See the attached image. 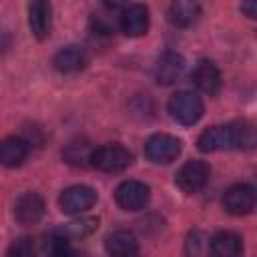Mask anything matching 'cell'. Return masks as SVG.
<instances>
[{"label": "cell", "instance_id": "2e32d148", "mask_svg": "<svg viewBox=\"0 0 257 257\" xmlns=\"http://www.w3.org/2000/svg\"><path fill=\"white\" fill-rule=\"evenodd\" d=\"M28 157V143L20 137H6L0 141V165L20 167Z\"/></svg>", "mask_w": 257, "mask_h": 257}, {"label": "cell", "instance_id": "30bf717a", "mask_svg": "<svg viewBox=\"0 0 257 257\" xmlns=\"http://www.w3.org/2000/svg\"><path fill=\"white\" fill-rule=\"evenodd\" d=\"M183 70H185V58L179 52L167 50L155 62V80L163 86H169L181 78Z\"/></svg>", "mask_w": 257, "mask_h": 257}, {"label": "cell", "instance_id": "52a82bcc", "mask_svg": "<svg viewBox=\"0 0 257 257\" xmlns=\"http://www.w3.org/2000/svg\"><path fill=\"white\" fill-rule=\"evenodd\" d=\"M96 203V191L86 187V185H72L62 191L58 205L64 213L74 215V213H84Z\"/></svg>", "mask_w": 257, "mask_h": 257}, {"label": "cell", "instance_id": "44dd1931", "mask_svg": "<svg viewBox=\"0 0 257 257\" xmlns=\"http://www.w3.org/2000/svg\"><path fill=\"white\" fill-rule=\"evenodd\" d=\"M235 141H237V149H253L255 145V128L251 122L247 120H235Z\"/></svg>", "mask_w": 257, "mask_h": 257}, {"label": "cell", "instance_id": "603a6c76", "mask_svg": "<svg viewBox=\"0 0 257 257\" xmlns=\"http://www.w3.org/2000/svg\"><path fill=\"white\" fill-rule=\"evenodd\" d=\"M241 10H243V12H247V16H249V18H253V16H255V12H257V4H255V2L241 4Z\"/></svg>", "mask_w": 257, "mask_h": 257}, {"label": "cell", "instance_id": "9a60e30c", "mask_svg": "<svg viewBox=\"0 0 257 257\" xmlns=\"http://www.w3.org/2000/svg\"><path fill=\"white\" fill-rule=\"evenodd\" d=\"M104 249L110 257H135L137 237L126 229H116L104 239Z\"/></svg>", "mask_w": 257, "mask_h": 257}, {"label": "cell", "instance_id": "5bb4252c", "mask_svg": "<svg viewBox=\"0 0 257 257\" xmlns=\"http://www.w3.org/2000/svg\"><path fill=\"white\" fill-rule=\"evenodd\" d=\"M211 257H241L243 239L233 231H219L209 243Z\"/></svg>", "mask_w": 257, "mask_h": 257}, {"label": "cell", "instance_id": "9c48e42d", "mask_svg": "<svg viewBox=\"0 0 257 257\" xmlns=\"http://www.w3.org/2000/svg\"><path fill=\"white\" fill-rule=\"evenodd\" d=\"M118 26L126 36H143L149 30V8L145 4L122 6L118 14Z\"/></svg>", "mask_w": 257, "mask_h": 257}, {"label": "cell", "instance_id": "3957f363", "mask_svg": "<svg viewBox=\"0 0 257 257\" xmlns=\"http://www.w3.org/2000/svg\"><path fill=\"white\" fill-rule=\"evenodd\" d=\"M145 153L153 163L167 165V163H173L181 155V141L175 139L173 135L157 133V135L149 137V141L145 145Z\"/></svg>", "mask_w": 257, "mask_h": 257}, {"label": "cell", "instance_id": "ba28073f", "mask_svg": "<svg viewBox=\"0 0 257 257\" xmlns=\"http://www.w3.org/2000/svg\"><path fill=\"white\" fill-rule=\"evenodd\" d=\"M149 197H151V189L141 181H122L114 191L116 203L126 211L143 209L149 203Z\"/></svg>", "mask_w": 257, "mask_h": 257}, {"label": "cell", "instance_id": "277c9868", "mask_svg": "<svg viewBox=\"0 0 257 257\" xmlns=\"http://www.w3.org/2000/svg\"><path fill=\"white\" fill-rule=\"evenodd\" d=\"M255 201H257V193L247 183H237V185L229 187L225 191V195H223V207L231 215H247V213H251L255 209Z\"/></svg>", "mask_w": 257, "mask_h": 257}, {"label": "cell", "instance_id": "4fadbf2b", "mask_svg": "<svg viewBox=\"0 0 257 257\" xmlns=\"http://www.w3.org/2000/svg\"><path fill=\"white\" fill-rule=\"evenodd\" d=\"M50 24H52V8L44 0H36L28 6V26L32 34L38 40H44L50 34Z\"/></svg>", "mask_w": 257, "mask_h": 257}, {"label": "cell", "instance_id": "ffe728a7", "mask_svg": "<svg viewBox=\"0 0 257 257\" xmlns=\"http://www.w3.org/2000/svg\"><path fill=\"white\" fill-rule=\"evenodd\" d=\"M96 225H98V219H94V217H84V219H78V221L68 223L66 227L60 229V233H62L64 237H68V239H78V237L90 235V233L96 229Z\"/></svg>", "mask_w": 257, "mask_h": 257}, {"label": "cell", "instance_id": "ac0fdd59", "mask_svg": "<svg viewBox=\"0 0 257 257\" xmlns=\"http://www.w3.org/2000/svg\"><path fill=\"white\" fill-rule=\"evenodd\" d=\"M84 50L78 46H64L54 54V68L60 72H76L84 66Z\"/></svg>", "mask_w": 257, "mask_h": 257}, {"label": "cell", "instance_id": "6da1fadb", "mask_svg": "<svg viewBox=\"0 0 257 257\" xmlns=\"http://www.w3.org/2000/svg\"><path fill=\"white\" fill-rule=\"evenodd\" d=\"M167 108H169V114L177 122H181L185 126L195 124L203 116V112H205V104H203L201 96L195 94V92H191V90H179V92H175L171 96Z\"/></svg>", "mask_w": 257, "mask_h": 257}, {"label": "cell", "instance_id": "5b68a950", "mask_svg": "<svg viewBox=\"0 0 257 257\" xmlns=\"http://www.w3.org/2000/svg\"><path fill=\"white\" fill-rule=\"evenodd\" d=\"M209 179V165L205 161H199V159H193V161H187L179 171H177V177H175V183L181 191L185 193H197L199 189L205 187Z\"/></svg>", "mask_w": 257, "mask_h": 257}, {"label": "cell", "instance_id": "e0dca14e", "mask_svg": "<svg viewBox=\"0 0 257 257\" xmlns=\"http://www.w3.org/2000/svg\"><path fill=\"white\" fill-rule=\"evenodd\" d=\"M201 16V6L197 2H191V0H179V2H173L171 8H169V20L175 24V26H191L193 22H197V18Z\"/></svg>", "mask_w": 257, "mask_h": 257}, {"label": "cell", "instance_id": "d6986e66", "mask_svg": "<svg viewBox=\"0 0 257 257\" xmlns=\"http://www.w3.org/2000/svg\"><path fill=\"white\" fill-rule=\"evenodd\" d=\"M46 253H48V257H88L86 253L74 249L70 245V239L64 237L60 231L52 233L46 239Z\"/></svg>", "mask_w": 257, "mask_h": 257}, {"label": "cell", "instance_id": "8fae6325", "mask_svg": "<svg viewBox=\"0 0 257 257\" xmlns=\"http://www.w3.org/2000/svg\"><path fill=\"white\" fill-rule=\"evenodd\" d=\"M42 215H44V199L38 193L26 191L16 199L14 217L20 225H34L42 219Z\"/></svg>", "mask_w": 257, "mask_h": 257}, {"label": "cell", "instance_id": "7402d4cb", "mask_svg": "<svg viewBox=\"0 0 257 257\" xmlns=\"http://www.w3.org/2000/svg\"><path fill=\"white\" fill-rule=\"evenodd\" d=\"M6 257H36V251H34V245L28 237H18L8 247Z\"/></svg>", "mask_w": 257, "mask_h": 257}, {"label": "cell", "instance_id": "7a4b0ae2", "mask_svg": "<svg viewBox=\"0 0 257 257\" xmlns=\"http://www.w3.org/2000/svg\"><path fill=\"white\" fill-rule=\"evenodd\" d=\"M90 165L104 173H118L133 163V155L122 145H102L90 151Z\"/></svg>", "mask_w": 257, "mask_h": 257}, {"label": "cell", "instance_id": "8992f818", "mask_svg": "<svg viewBox=\"0 0 257 257\" xmlns=\"http://www.w3.org/2000/svg\"><path fill=\"white\" fill-rule=\"evenodd\" d=\"M199 151L203 153H215V151H227V149H237L235 141V128L233 122L225 126H211L199 135L197 141Z\"/></svg>", "mask_w": 257, "mask_h": 257}, {"label": "cell", "instance_id": "7c38bea8", "mask_svg": "<svg viewBox=\"0 0 257 257\" xmlns=\"http://www.w3.org/2000/svg\"><path fill=\"white\" fill-rule=\"evenodd\" d=\"M195 86L205 94H217L221 88V70L213 60H199L191 74Z\"/></svg>", "mask_w": 257, "mask_h": 257}]
</instances>
